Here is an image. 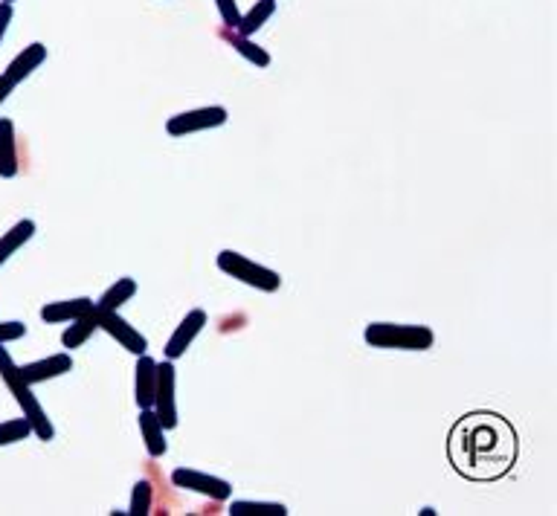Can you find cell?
<instances>
[{"label": "cell", "mask_w": 557, "mask_h": 516, "mask_svg": "<svg viewBox=\"0 0 557 516\" xmlns=\"http://www.w3.org/2000/svg\"><path fill=\"white\" fill-rule=\"evenodd\" d=\"M230 111L224 105H206V108H195V111H183V114L169 116L166 122V134L169 137H189V134H201V131H212L227 125Z\"/></svg>", "instance_id": "5b68a950"}, {"label": "cell", "mask_w": 557, "mask_h": 516, "mask_svg": "<svg viewBox=\"0 0 557 516\" xmlns=\"http://www.w3.org/2000/svg\"><path fill=\"white\" fill-rule=\"evenodd\" d=\"M218 12H221V21H224V29H235L238 21H241V12H238V3L235 0H215Z\"/></svg>", "instance_id": "d4e9b609"}, {"label": "cell", "mask_w": 557, "mask_h": 516, "mask_svg": "<svg viewBox=\"0 0 557 516\" xmlns=\"http://www.w3.org/2000/svg\"><path fill=\"white\" fill-rule=\"evenodd\" d=\"M172 485L189 493L206 496L212 502H227L233 496V482L221 479V476H209L204 470H192V467H177L172 473Z\"/></svg>", "instance_id": "52a82bcc"}, {"label": "cell", "mask_w": 557, "mask_h": 516, "mask_svg": "<svg viewBox=\"0 0 557 516\" xmlns=\"http://www.w3.org/2000/svg\"><path fill=\"white\" fill-rule=\"evenodd\" d=\"M154 389H157V360H151L148 354H140L137 366H134V403H137V409H151Z\"/></svg>", "instance_id": "5bb4252c"}, {"label": "cell", "mask_w": 557, "mask_h": 516, "mask_svg": "<svg viewBox=\"0 0 557 516\" xmlns=\"http://www.w3.org/2000/svg\"><path fill=\"white\" fill-rule=\"evenodd\" d=\"M96 331H99V322H96V308H93L90 314L79 316V319H73V322H67V328H64V334H61V345H64L67 351L82 348V345L88 343Z\"/></svg>", "instance_id": "e0dca14e"}, {"label": "cell", "mask_w": 557, "mask_h": 516, "mask_svg": "<svg viewBox=\"0 0 557 516\" xmlns=\"http://www.w3.org/2000/svg\"><path fill=\"white\" fill-rule=\"evenodd\" d=\"M230 516H288V505H282V502L235 499L233 505H230Z\"/></svg>", "instance_id": "44dd1931"}, {"label": "cell", "mask_w": 557, "mask_h": 516, "mask_svg": "<svg viewBox=\"0 0 557 516\" xmlns=\"http://www.w3.org/2000/svg\"><path fill=\"white\" fill-rule=\"evenodd\" d=\"M450 459L468 479H499L517 459L514 430L499 415H468L450 435Z\"/></svg>", "instance_id": "6da1fadb"}, {"label": "cell", "mask_w": 557, "mask_h": 516, "mask_svg": "<svg viewBox=\"0 0 557 516\" xmlns=\"http://www.w3.org/2000/svg\"><path fill=\"white\" fill-rule=\"evenodd\" d=\"M140 435L146 441V450L151 459H163L169 453V441H166V430L160 424V418L154 415V409H140Z\"/></svg>", "instance_id": "9a60e30c"}, {"label": "cell", "mask_w": 557, "mask_h": 516, "mask_svg": "<svg viewBox=\"0 0 557 516\" xmlns=\"http://www.w3.org/2000/svg\"><path fill=\"white\" fill-rule=\"evenodd\" d=\"M32 435V424L27 418H9L0 421V447H12L18 441H27Z\"/></svg>", "instance_id": "7402d4cb"}, {"label": "cell", "mask_w": 557, "mask_h": 516, "mask_svg": "<svg viewBox=\"0 0 557 516\" xmlns=\"http://www.w3.org/2000/svg\"><path fill=\"white\" fill-rule=\"evenodd\" d=\"M12 18H15V3H3L0 0V44L6 38V29L12 24Z\"/></svg>", "instance_id": "484cf974"}, {"label": "cell", "mask_w": 557, "mask_h": 516, "mask_svg": "<svg viewBox=\"0 0 557 516\" xmlns=\"http://www.w3.org/2000/svg\"><path fill=\"white\" fill-rule=\"evenodd\" d=\"M0 377H3V383H6V389L15 395V403L24 409V418L32 424V435H38L41 441H53V438H56V427H53V421L47 418V409H44L41 401L32 395L30 383L21 380L15 360L9 357V351H6L3 345H0Z\"/></svg>", "instance_id": "7a4b0ae2"}, {"label": "cell", "mask_w": 557, "mask_h": 516, "mask_svg": "<svg viewBox=\"0 0 557 516\" xmlns=\"http://www.w3.org/2000/svg\"><path fill=\"white\" fill-rule=\"evenodd\" d=\"M151 505H154V488H151V482L140 479L134 485V490H131V508H128V514L148 516L151 514Z\"/></svg>", "instance_id": "603a6c76"}, {"label": "cell", "mask_w": 557, "mask_h": 516, "mask_svg": "<svg viewBox=\"0 0 557 516\" xmlns=\"http://www.w3.org/2000/svg\"><path fill=\"white\" fill-rule=\"evenodd\" d=\"M70 372H73V357H70V351H61V354H53V357H44V360H35V363H27V366H18L21 380L30 383V386L56 380V377H64V374Z\"/></svg>", "instance_id": "8fae6325"}, {"label": "cell", "mask_w": 557, "mask_h": 516, "mask_svg": "<svg viewBox=\"0 0 557 516\" xmlns=\"http://www.w3.org/2000/svg\"><path fill=\"white\" fill-rule=\"evenodd\" d=\"M27 337V325L18 322V319H9V322H0V345L15 343V340H24Z\"/></svg>", "instance_id": "cb8c5ba5"}, {"label": "cell", "mask_w": 557, "mask_h": 516, "mask_svg": "<svg viewBox=\"0 0 557 516\" xmlns=\"http://www.w3.org/2000/svg\"><path fill=\"white\" fill-rule=\"evenodd\" d=\"M96 308V302L90 299V296H79V299H61V302H47L38 316L44 319V322H50V325H67V322H73V319H79V316L90 314Z\"/></svg>", "instance_id": "7c38bea8"}, {"label": "cell", "mask_w": 557, "mask_h": 516, "mask_svg": "<svg viewBox=\"0 0 557 516\" xmlns=\"http://www.w3.org/2000/svg\"><path fill=\"white\" fill-rule=\"evenodd\" d=\"M96 322H99V331H105L111 340H117L125 351H131L134 357L146 354L148 351V340L146 334L140 328H134L128 319H122L119 311H99L96 308Z\"/></svg>", "instance_id": "ba28073f"}, {"label": "cell", "mask_w": 557, "mask_h": 516, "mask_svg": "<svg viewBox=\"0 0 557 516\" xmlns=\"http://www.w3.org/2000/svg\"><path fill=\"white\" fill-rule=\"evenodd\" d=\"M218 270L224 276H230L241 285L253 287V290H262V293H276L282 287V276L264 264H256L253 258L241 256L235 250H221L218 253Z\"/></svg>", "instance_id": "277c9868"}, {"label": "cell", "mask_w": 557, "mask_h": 516, "mask_svg": "<svg viewBox=\"0 0 557 516\" xmlns=\"http://www.w3.org/2000/svg\"><path fill=\"white\" fill-rule=\"evenodd\" d=\"M137 290H140V287H137V282H134L131 276H122V279H117L114 285L99 296L96 308H99V311H119L122 305H128V302L137 296Z\"/></svg>", "instance_id": "d6986e66"}, {"label": "cell", "mask_w": 557, "mask_h": 516, "mask_svg": "<svg viewBox=\"0 0 557 516\" xmlns=\"http://www.w3.org/2000/svg\"><path fill=\"white\" fill-rule=\"evenodd\" d=\"M363 340L372 348H398V351H430L436 345V331L430 325H404V322H369Z\"/></svg>", "instance_id": "3957f363"}, {"label": "cell", "mask_w": 557, "mask_h": 516, "mask_svg": "<svg viewBox=\"0 0 557 516\" xmlns=\"http://www.w3.org/2000/svg\"><path fill=\"white\" fill-rule=\"evenodd\" d=\"M44 61H47V47H44L41 41H35V44L24 47V50H21L18 56H15L12 61H9V64H6V70L0 73V79H3L6 85L12 87V90H15V87L21 85V82H27L32 73H35V70H38V67L44 64Z\"/></svg>", "instance_id": "30bf717a"}, {"label": "cell", "mask_w": 557, "mask_h": 516, "mask_svg": "<svg viewBox=\"0 0 557 516\" xmlns=\"http://www.w3.org/2000/svg\"><path fill=\"white\" fill-rule=\"evenodd\" d=\"M3 3H15V0H3Z\"/></svg>", "instance_id": "83f0119b"}, {"label": "cell", "mask_w": 557, "mask_h": 516, "mask_svg": "<svg viewBox=\"0 0 557 516\" xmlns=\"http://www.w3.org/2000/svg\"><path fill=\"white\" fill-rule=\"evenodd\" d=\"M18 172H21V151L15 137V122L0 116V177L12 180Z\"/></svg>", "instance_id": "4fadbf2b"}, {"label": "cell", "mask_w": 557, "mask_h": 516, "mask_svg": "<svg viewBox=\"0 0 557 516\" xmlns=\"http://www.w3.org/2000/svg\"><path fill=\"white\" fill-rule=\"evenodd\" d=\"M9 93H12V87H9L6 82H3V79H0V105H3L6 99H9Z\"/></svg>", "instance_id": "4316f807"}, {"label": "cell", "mask_w": 557, "mask_h": 516, "mask_svg": "<svg viewBox=\"0 0 557 516\" xmlns=\"http://www.w3.org/2000/svg\"><path fill=\"white\" fill-rule=\"evenodd\" d=\"M35 230H38V227H35V221H32V218H24V221H18L12 230L0 235V267H3L9 258L15 256V253H18V250H21L27 241H32Z\"/></svg>", "instance_id": "ac0fdd59"}, {"label": "cell", "mask_w": 557, "mask_h": 516, "mask_svg": "<svg viewBox=\"0 0 557 516\" xmlns=\"http://www.w3.org/2000/svg\"><path fill=\"white\" fill-rule=\"evenodd\" d=\"M206 322H209V316H206V311H201V308H195V311H189V314L180 319V325L175 328V334L169 337V343H166V360H180L189 348H192V343L201 337V331L206 328Z\"/></svg>", "instance_id": "9c48e42d"}, {"label": "cell", "mask_w": 557, "mask_h": 516, "mask_svg": "<svg viewBox=\"0 0 557 516\" xmlns=\"http://www.w3.org/2000/svg\"><path fill=\"white\" fill-rule=\"evenodd\" d=\"M175 386H177L175 360H163V363H157V389H154V403H151V409H154V415L160 418V424H163V430L166 432L175 430L177 424H180V418H177Z\"/></svg>", "instance_id": "8992f818"}, {"label": "cell", "mask_w": 557, "mask_h": 516, "mask_svg": "<svg viewBox=\"0 0 557 516\" xmlns=\"http://www.w3.org/2000/svg\"><path fill=\"white\" fill-rule=\"evenodd\" d=\"M221 38L233 47L238 56L244 58L247 64H253V67H259V70H267L270 64H273V58H270V53L264 50V47H259L253 38H247V35H238L235 29H224L221 32Z\"/></svg>", "instance_id": "2e32d148"}, {"label": "cell", "mask_w": 557, "mask_h": 516, "mask_svg": "<svg viewBox=\"0 0 557 516\" xmlns=\"http://www.w3.org/2000/svg\"><path fill=\"white\" fill-rule=\"evenodd\" d=\"M273 15H276V0H256V6H253L247 15H241V21H238L235 32L253 38V35H256V32H259L270 18H273Z\"/></svg>", "instance_id": "ffe728a7"}]
</instances>
